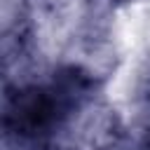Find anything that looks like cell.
<instances>
[{
  "label": "cell",
  "instance_id": "6da1fadb",
  "mask_svg": "<svg viewBox=\"0 0 150 150\" xmlns=\"http://www.w3.org/2000/svg\"><path fill=\"white\" fill-rule=\"evenodd\" d=\"M138 91H141V98L145 101V105H150V66L138 80Z\"/></svg>",
  "mask_w": 150,
  "mask_h": 150
},
{
  "label": "cell",
  "instance_id": "7a4b0ae2",
  "mask_svg": "<svg viewBox=\"0 0 150 150\" xmlns=\"http://www.w3.org/2000/svg\"><path fill=\"white\" fill-rule=\"evenodd\" d=\"M112 5H124V2H136V0H110Z\"/></svg>",
  "mask_w": 150,
  "mask_h": 150
}]
</instances>
